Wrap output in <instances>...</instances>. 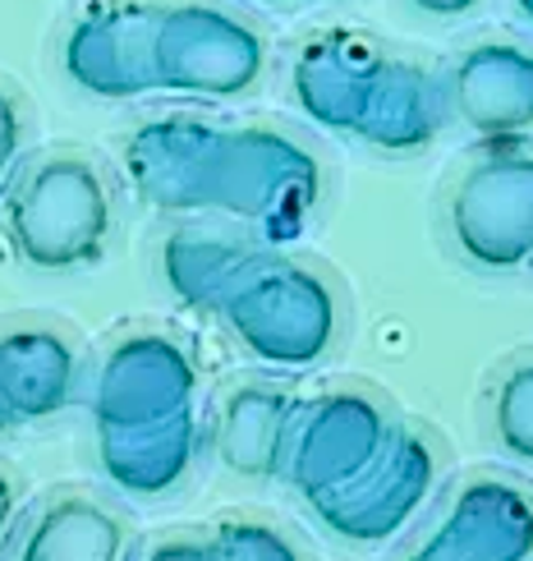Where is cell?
<instances>
[{"label":"cell","instance_id":"25","mask_svg":"<svg viewBox=\"0 0 533 561\" xmlns=\"http://www.w3.org/2000/svg\"><path fill=\"white\" fill-rule=\"evenodd\" d=\"M19 424V419H14V410H10V401H5V387H0V437H5L10 428Z\"/></svg>","mask_w":533,"mask_h":561},{"label":"cell","instance_id":"1","mask_svg":"<svg viewBox=\"0 0 533 561\" xmlns=\"http://www.w3.org/2000/svg\"><path fill=\"white\" fill-rule=\"evenodd\" d=\"M129 190L157 213H212L281 244L304 236L322 203V161L290 129L157 115L125 144Z\"/></svg>","mask_w":533,"mask_h":561},{"label":"cell","instance_id":"20","mask_svg":"<svg viewBox=\"0 0 533 561\" xmlns=\"http://www.w3.org/2000/svg\"><path fill=\"white\" fill-rule=\"evenodd\" d=\"M23 148H28V121H23L19 98L0 83V194H5V184L23 167Z\"/></svg>","mask_w":533,"mask_h":561},{"label":"cell","instance_id":"7","mask_svg":"<svg viewBox=\"0 0 533 561\" xmlns=\"http://www.w3.org/2000/svg\"><path fill=\"white\" fill-rule=\"evenodd\" d=\"M267 75V37L253 19L212 5L179 0L157 10L152 37V88L175 98L230 102L244 98Z\"/></svg>","mask_w":533,"mask_h":561},{"label":"cell","instance_id":"12","mask_svg":"<svg viewBox=\"0 0 533 561\" xmlns=\"http://www.w3.org/2000/svg\"><path fill=\"white\" fill-rule=\"evenodd\" d=\"M0 387L19 424L56 419L83 396V350L60 322H0Z\"/></svg>","mask_w":533,"mask_h":561},{"label":"cell","instance_id":"27","mask_svg":"<svg viewBox=\"0 0 533 561\" xmlns=\"http://www.w3.org/2000/svg\"><path fill=\"white\" fill-rule=\"evenodd\" d=\"M263 5H286V0H263Z\"/></svg>","mask_w":533,"mask_h":561},{"label":"cell","instance_id":"10","mask_svg":"<svg viewBox=\"0 0 533 561\" xmlns=\"http://www.w3.org/2000/svg\"><path fill=\"white\" fill-rule=\"evenodd\" d=\"M157 10L148 0H97L65 28L60 65L88 98L125 102L152 88V37Z\"/></svg>","mask_w":533,"mask_h":561},{"label":"cell","instance_id":"13","mask_svg":"<svg viewBox=\"0 0 533 561\" xmlns=\"http://www.w3.org/2000/svg\"><path fill=\"white\" fill-rule=\"evenodd\" d=\"M294 410L299 396L271 378L230 382L217 396V414H212L217 460L240 479H281Z\"/></svg>","mask_w":533,"mask_h":561},{"label":"cell","instance_id":"19","mask_svg":"<svg viewBox=\"0 0 533 561\" xmlns=\"http://www.w3.org/2000/svg\"><path fill=\"white\" fill-rule=\"evenodd\" d=\"M217 561H309L281 525L253 520V516H230L212 529Z\"/></svg>","mask_w":533,"mask_h":561},{"label":"cell","instance_id":"5","mask_svg":"<svg viewBox=\"0 0 533 561\" xmlns=\"http://www.w3.org/2000/svg\"><path fill=\"white\" fill-rule=\"evenodd\" d=\"M396 428L401 419L386 405L382 391L363 382H336L309 396V401H299L281 479L294 488L304 506L336 497L382 460Z\"/></svg>","mask_w":533,"mask_h":561},{"label":"cell","instance_id":"24","mask_svg":"<svg viewBox=\"0 0 533 561\" xmlns=\"http://www.w3.org/2000/svg\"><path fill=\"white\" fill-rule=\"evenodd\" d=\"M409 5L428 19H465L478 0H409Z\"/></svg>","mask_w":533,"mask_h":561},{"label":"cell","instance_id":"2","mask_svg":"<svg viewBox=\"0 0 533 561\" xmlns=\"http://www.w3.org/2000/svg\"><path fill=\"white\" fill-rule=\"evenodd\" d=\"M290 92L317 129L396 157L424 152L447 125L442 79L359 33L309 37L294 51Z\"/></svg>","mask_w":533,"mask_h":561},{"label":"cell","instance_id":"17","mask_svg":"<svg viewBox=\"0 0 533 561\" xmlns=\"http://www.w3.org/2000/svg\"><path fill=\"white\" fill-rule=\"evenodd\" d=\"M253 253L258 249L230 230H175L161 244V280H166L175 304L194 313H212L221 290Z\"/></svg>","mask_w":533,"mask_h":561},{"label":"cell","instance_id":"14","mask_svg":"<svg viewBox=\"0 0 533 561\" xmlns=\"http://www.w3.org/2000/svg\"><path fill=\"white\" fill-rule=\"evenodd\" d=\"M432 529L483 561H533V488L511 474H470L447 493Z\"/></svg>","mask_w":533,"mask_h":561},{"label":"cell","instance_id":"8","mask_svg":"<svg viewBox=\"0 0 533 561\" xmlns=\"http://www.w3.org/2000/svg\"><path fill=\"white\" fill-rule=\"evenodd\" d=\"M198 364L189 345L157 327L115 336L97 364L88 391L92 433H129V428H157L175 414H189L198 401Z\"/></svg>","mask_w":533,"mask_h":561},{"label":"cell","instance_id":"9","mask_svg":"<svg viewBox=\"0 0 533 561\" xmlns=\"http://www.w3.org/2000/svg\"><path fill=\"white\" fill-rule=\"evenodd\" d=\"M442 483V447L428 428L401 424L382 460L345 493L313 502V520L350 548H378L405 534Z\"/></svg>","mask_w":533,"mask_h":561},{"label":"cell","instance_id":"26","mask_svg":"<svg viewBox=\"0 0 533 561\" xmlns=\"http://www.w3.org/2000/svg\"><path fill=\"white\" fill-rule=\"evenodd\" d=\"M515 5H520V14H524V19L533 23V0H515Z\"/></svg>","mask_w":533,"mask_h":561},{"label":"cell","instance_id":"18","mask_svg":"<svg viewBox=\"0 0 533 561\" xmlns=\"http://www.w3.org/2000/svg\"><path fill=\"white\" fill-rule=\"evenodd\" d=\"M488 428L506 460L533 470V345L497 368L488 387Z\"/></svg>","mask_w":533,"mask_h":561},{"label":"cell","instance_id":"21","mask_svg":"<svg viewBox=\"0 0 533 561\" xmlns=\"http://www.w3.org/2000/svg\"><path fill=\"white\" fill-rule=\"evenodd\" d=\"M138 561H217V543L212 534H198V529H166L143 548Z\"/></svg>","mask_w":533,"mask_h":561},{"label":"cell","instance_id":"16","mask_svg":"<svg viewBox=\"0 0 533 561\" xmlns=\"http://www.w3.org/2000/svg\"><path fill=\"white\" fill-rule=\"evenodd\" d=\"M97 465L106 483L125 497H166L194 474L202 451V424L198 410L175 414L157 428H129V433H92Z\"/></svg>","mask_w":533,"mask_h":561},{"label":"cell","instance_id":"22","mask_svg":"<svg viewBox=\"0 0 533 561\" xmlns=\"http://www.w3.org/2000/svg\"><path fill=\"white\" fill-rule=\"evenodd\" d=\"M401 561H483V557H478V552H470L465 543L447 539L442 529H428V534H419V539L409 543V552H405Z\"/></svg>","mask_w":533,"mask_h":561},{"label":"cell","instance_id":"3","mask_svg":"<svg viewBox=\"0 0 533 561\" xmlns=\"http://www.w3.org/2000/svg\"><path fill=\"white\" fill-rule=\"evenodd\" d=\"M212 318L248 364L267 373H309L340 341L345 299L322 267L253 253L221 290Z\"/></svg>","mask_w":533,"mask_h":561},{"label":"cell","instance_id":"11","mask_svg":"<svg viewBox=\"0 0 533 561\" xmlns=\"http://www.w3.org/2000/svg\"><path fill=\"white\" fill-rule=\"evenodd\" d=\"M447 115L478 148H515L533 134V51L520 42H478L442 79Z\"/></svg>","mask_w":533,"mask_h":561},{"label":"cell","instance_id":"23","mask_svg":"<svg viewBox=\"0 0 533 561\" xmlns=\"http://www.w3.org/2000/svg\"><path fill=\"white\" fill-rule=\"evenodd\" d=\"M19 511H23V483L10 465H0V548L10 543V534L19 525Z\"/></svg>","mask_w":533,"mask_h":561},{"label":"cell","instance_id":"6","mask_svg":"<svg viewBox=\"0 0 533 561\" xmlns=\"http://www.w3.org/2000/svg\"><path fill=\"white\" fill-rule=\"evenodd\" d=\"M455 259L483 276H511L533 263V152L478 148L442 203Z\"/></svg>","mask_w":533,"mask_h":561},{"label":"cell","instance_id":"4","mask_svg":"<svg viewBox=\"0 0 533 561\" xmlns=\"http://www.w3.org/2000/svg\"><path fill=\"white\" fill-rule=\"evenodd\" d=\"M10 253L33 272H79L111 249L115 194L97 157L56 148L23 161L0 198Z\"/></svg>","mask_w":533,"mask_h":561},{"label":"cell","instance_id":"15","mask_svg":"<svg viewBox=\"0 0 533 561\" xmlns=\"http://www.w3.org/2000/svg\"><path fill=\"white\" fill-rule=\"evenodd\" d=\"M14 561H134V529L106 497L60 488L23 520Z\"/></svg>","mask_w":533,"mask_h":561}]
</instances>
